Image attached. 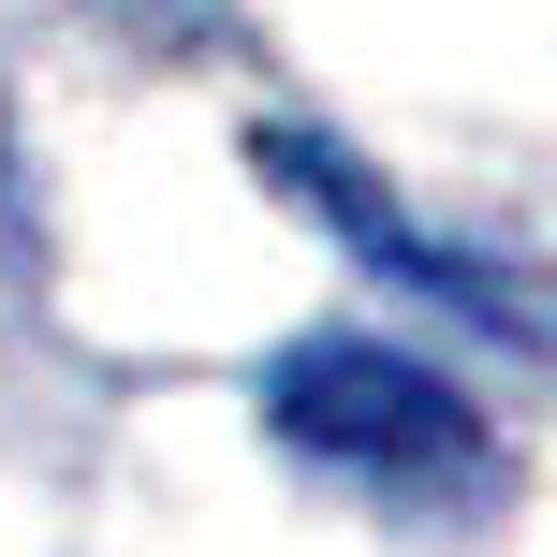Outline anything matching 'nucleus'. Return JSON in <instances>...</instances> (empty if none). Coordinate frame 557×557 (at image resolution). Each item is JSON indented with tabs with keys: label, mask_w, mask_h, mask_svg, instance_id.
Instances as JSON below:
<instances>
[{
	"label": "nucleus",
	"mask_w": 557,
	"mask_h": 557,
	"mask_svg": "<svg viewBox=\"0 0 557 557\" xmlns=\"http://www.w3.org/2000/svg\"><path fill=\"white\" fill-rule=\"evenodd\" d=\"M264 441L294 455V470L352 484V499H396V513H470L499 499V441H484V411L455 396V367H425L411 337H294V352H264Z\"/></svg>",
	"instance_id": "f257e3e1"
},
{
	"label": "nucleus",
	"mask_w": 557,
	"mask_h": 557,
	"mask_svg": "<svg viewBox=\"0 0 557 557\" xmlns=\"http://www.w3.org/2000/svg\"><path fill=\"white\" fill-rule=\"evenodd\" d=\"M250 162H264V176H278V191H294V206H308V221H323L352 264L411 278V294H425V308H455V323H499V337H529V352H557V294H543V278H529V264H499V250H441V235H425V221H411V206H396V191H382V176H367L337 133H308V117H264V133H250Z\"/></svg>",
	"instance_id": "f03ea898"
},
{
	"label": "nucleus",
	"mask_w": 557,
	"mask_h": 557,
	"mask_svg": "<svg viewBox=\"0 0 557 557\" xmlns=\"http://www.w3.org/2000/svg\"><path fill=\"white\" fill-rule=\"evenodd\" d=\"M0 278H29V176H15V133H0Z\"/></svg>",
	"instance_id": "7ed1b4c3"
},
{
	"label": "nucleus",
	"mask_w": 557,
	"mask_h": 557,
	"mask_svg": "<svg viewBox=\"0 0 557 557\" xmlns=\"http://www.w3.org/2000/svg\"><path fill=\"white\" fill-rule=\"evenodd\" d=\"M117 15H162L176 45H206V29H221V15H206V0H117Z\"/></svg>",
	"instance_id": "20e7f679"
}]
</instances>
